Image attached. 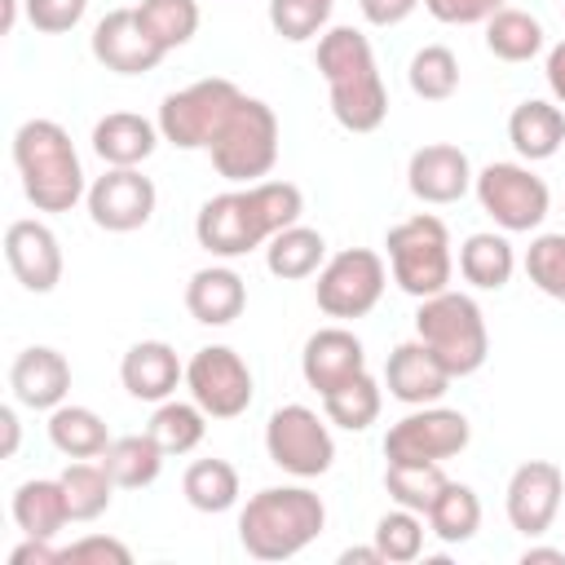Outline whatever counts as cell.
Segmentation results:
<instances>
[{
	"label": "cell",
	"mask_w": 565,
	"mask_h": 565,
	"mask_svg": "<svg viewBox=\"0 0 565 565\" xmlns=\"http://www.w3.org/2000/svg\"><path fill=\"white\" fill-rule=\"evenodd\" d=\"M305 212V194L291 181H256L225 194H212L194 216V238L203 252L221 260H238L265 247L278 230L296 225Z\"/></svg>",
	"instance_id": "obj_1"
},
{
	"label": "cell",
	"mask_w": 565,
	"mask_h": 565,
	"mask_svg": "<svg viewBox=\"0 0 565 565\" xmlns=\"http://www.w3.org/2000/svg\"><path fill=\"white\" fill-rule=\"evenodd\" d=\"M318 75L331 93V115L344 132H375L388 119V88L380 79L371 40L358 26H327L318 35Z\"/></svg>",
	"instance_id": "obj_2"
},
{
	"label": "cell",
	"mask_w": 565,
	"mask_h": 565,
	"mask_svg": "<svg viewBox=\"0 0 565 565\" xmlns=\"http://www.w3.org/2000/svg\"><path fill=\"white\" fill-rule=\"evenodd\" d=\"M327 525V508L309 486H265L238 512V543L252 561H291Z\"/></svg>",
	"instance_id": "obj_3"
},
{
	"label": "cell",
	"mask_w": 565,
	"mask_h": 565,
	"mask_svg": "<svg viewBox=\"0 0 565 565\" xmlns=\"http://www.w3.org/2000/svg\"><path fill=\"white\" fill-rule=\"evenodd\" d=\"M13 163L35 212H71L88 194L75 141L57 119H26L13 132Z\"/></svg>",
	"instance_id": "obj_4"
},
{
	"label": "cell",
	"mask_w": 565,
	"mask_h": 565,
	"mask_svg": "<svg viewBox=\"0 0 565 565\" xmlns=\"http://www.w3.org/2000/svg\"><path fill=\"white\" fill-rule=\"evenodd\" d=\"M207 154H212V168L230 185L265 181L278 163V115H274V106L243 93L234 102V110L225 115V124L216 128V137L207 141Z\"/></svg>",
	"instance_id": "obj_5"
},
{
	"label": "cell",
	"mask_w": 565,
	"mask_h": 565,
	"mask_svg": "<svg viewBox=\"0 0 565 565\" xmlns=\"http://www.w3.org/2000/svg\"><path fill=\"white\" fill-rule=\"evenodd\" d=\"M415 335L441 358V366L463 380L472 371L486 366V353H490V331H486V313L472 296L463 291H437L428 300H419L415 309Z\"/></svg>",
	"instance_id": "obj_6"
},
{
	"label": "cell",
	"mask_w": 565,
	"mask_h": 565,
	"mask_svg": "<svg viewBox=\"0 0 565 565\" xmlns=\"http://www.w3.org/2000/svg\"><path fill=\"white\" fill-rule=\"evenodd\" d=\"M384 247H388V274L406 296L428 300L450 287L455 256H450V230L441 216L419 212V216L397 221L388 230Z\"/></svg>",
	"instance_id": "obj_7"
},
{
	"label": "cell",
	"mask_w": 565,
	"mask_h": 565,
	"mask_svg": "<svg viewBox=\"0 0 565 565\" xmlns=\"http://www.w3.org/2000/svg\"><path fill=\"white\" fill-rule=\"evenodd\" d=\"M472 190L481 212L503 234H530L552 212V190L530 163H486L472 177Z\"/></svg>",
	"instance_id": "obj_8"
},
{
	"label": "cell",
	"mask_w": 565,
	"mask_h": 565,
	"mask_svg": "<svg viewBox=\"0 0 565 565\" xmlns=\"http://www.w3.org/2000/svg\"><path fill=\"white\" fill-rule=\"evenodd\" d=\"M243 97V88L234 79H194L177 93H168L159 102V132L163 141H172L177 150H207V141L216 137V128L225 124V115L234 110V102Z\"/></svg>",
	"instance_id": "obj_9"
},
{
	"label": "cell",
	"mask_w": 565,
	"mask_h": 565,
	"mask_svg": "<svg viewBox=\"0 0 565 565\" xmlns=\"http://www.w3.org/2000/svg\"><path fill=\"white\" fill-rule=\"evenodd\" d=\"M388 282V265L371 247H344L335 252L313 282V300L327 318H366Z\"/></svg>",
	"instance_id": "obj_10"
},
{
	"label": "cell",
	"mask_w": 565,
	"mask_h": 565,
	"mask_svg": "<svg viewBox=\"0 0 565 565\" xmlns=\"http://www.w3.org/2000/svg\"><path fill=\"white\" fill-rule=\"evenodd\" d=\"M331 419H318V411L291 402V406H278L265 424V450H269V463H278L282 472L309 481V477H322L331 463H335V441H331Z\"/></svg>",
	"instance_id": "obj_11"
},
{
	"label": "cell",
	"mask_w": 565,
	"mask_h": 565,
	"mask_svg": "<svg viewBox=\"0 0 565 565\" xmlns=\"http://www.w3.org/2000/svg\"><path fill=\"white\" fill-rule=\"evenodd\" d=\"M472 428L463 411L450 406H411V415H402L388 433H384V459H402V463H446L468 446Z\"/></svg>",
	"instance_id": "obj_12"
},
{
	"label": "cell",
	"mask_w": 565,
	"mask_h": 565,
	"mask_svg": "<svg viewBox=\"0 0 565 565\" xmlns=\"http://www.w3.org/2000/svg\"><path fill=\"white\" fill-rule=\"evenodd\" d=\"M185 388L207 419H238L252 406V371L230 344H203L185 362Z\"/></svg>",
	"instance_id": "obj_13"
},
{
	"label": "cell",
	"mask_w": 565,
	"mask_h": 565,
	"mask_svg": "<svg viewBox=\"0 0 565 565\" xmlns=\"http://www.w3.org/2000/svg\"><path fill=\"white\" fill-rule=\"evenodd\" d=\"M84 203H88V216H93L97 230H106V234H132V230H141L154 216L159 190L137 168H106L88 185Z\"/></svg>",
	"instance_id": "obj_14"
},
{
	"label": "cell",
	"mask_w": 565,
	"mask_h": 565,
	"mask_svg": "<svg viewBox=\"0 0 565 565\" xmlns=\"http://www.w3.org/2000/svg\"><path fill=\"white\" fill-rule=\"evenodd\" d=\"M561 494H565V472L552 459H530L508 477V525L525 539H539L552 530L556 512H561Z\"/></svg>",
	"instance_id": "obj_15"
},
{
	"label": "cell",
	"mask_w": 565,
	"mask_h": 565,
	"mask_svg": "<svg viewBox=\"0 0 565 565\" xmlns=\"http://www.w3.org/2000/svg\"><path fill=\"white\" fill-rule=\"evenodd\" d=\"M4 260L13 269V278L31 291V296H49L62 282V243L44 221H9L4 230Z\"/></svg>",
	"instance_id": "obj_16"
},
{
	"label": "cell",
	"mask_w": 565,
	"mask_h": 565,
	"mask_svg": "<svg viewBox=\"0 0 565 565\" xmlns=\"http://www.w3.org/2000/svg\"><path fill=\"white\" fill-rule=\"evenodd\" d=\"M93 57L106 66V71H115V75H146V71H154L168 53L146 35V26H141V18H137V9H110L97 26H93Z\"/></svg>",
	"instance_id": "obj_17"
},
{
	"label": "cell",
	"mask_w": 565,
	"mask_h": 565,
	"mask_svg": "<svg viewBox=\"0 0 565 565\" xmlns=\"http://www.w3.org/2000/svg\"><path fill=\"white\" fill-rule=\"evenodd\" d=\"M472 163L459 146L450 141H428L411 154L406 163V185L419 203H433V207H446V203H459L468 190H472Z\"/></svg>",
	"instance_id": "obj_18"
},
{
	"label": "cell",
	"mask_w": 565,
	"mask_h": 565,
	"mask_svg": "<svg viewBox=\"0 0 565 565\" xmlns=\"http://www.w3.org/2000/svg\"><path fill=\"white\" fill-rule=\"evenodd\" d=\"M450 380L455 375L441 366V358L419 335L415 340H402L388 353V362H384V384H388V393L402 406H433V402H441L446 388H450Z\"/></svg>",
	"instance_id": "obj_19"
},
{
	"label": "cell",
	"mask_w": 565,
	"mask_h": 565,
	"mask_svg": "<svg viewBox=\"0 0 565 565\" xmlns=\"http://www.w3.org/2000/svg\"><path fill=\"white\" fill-rule=\"evenodd\" d=\"M366 371V349L362 340L349 331V327H322L305 340V353H300V375L305 384L322 397L331 388H340L344 380L362 375Z\"/></svg>",
	"instance_id": "obj_20"
},
{
	"label": "cell",
	"mask_w": 565,
	"mask_h": 565,
	"mask_svg": "<svg viewBox=\"0 0 565 565\" xmlns=\"http://www.w3.org/2000/svg\"><path fill=\"white\" fill-rule=\"evenodd\" d=\"M9 388L31 411H57L66 402V393H71V362L49 344H31V349H22L13 358Z\"/></svg>",
	"instance_id": "obj_21"
},
{
	"label": "cell",
	"mask_w": 565,
	"mask_h": 565,
	"mask_svg": "<svg viewBox=\"0 0 565 565\" xmlns=\"http://www.w3.org/2000/svg\"><path fill=\"white\" fill-rule=\"evenodd\" d=\"M119 380L137 402H168L185 384V366L168 340H137L119 362Z\"/></svg>",
	"instance_id": "obj_22"
},
{
	"label": "cell",
	"mask_w": 565,
	"mask_h": 565,
	"mask_svg": "<svg viewBox=\"0 0 565 565\" xmlns=\"http://www.w3.org/2000/svg\"><path fill=\"white\" fill-rule=\"evenodd\" d=\"M159 141H163L159 124H150L146 115H132V110H110L93 124V150L106 168H137L154 154Z\"/></svg>",
	"instance_id": "obj_23"
},
{
	"label": "cell",
	"mask_w": 565,
	"mask_h": 565,
	"mask_svg": "<svg viewBox=\"0 0 565 565\" xmlns=\"http://www.w3.org/2000/svg\"><path fill=\"white\" fill-rule=\"evenodd\" d=\"M185 309L203 327H230L247 309V282L230 265H207L185 282Z\"/></svg>",
	"instance_id": "obj_24"
},
{
	"label": "cell",
	"mask_w": 565,
	"mask_h": 565,
	"mask_svg": "<svg viewBox=\"0 0 565 565\" xmlns=\"http://www.w3.org/2000/svg\"><path fill=\"white\" fill-rule=\"evenodd\" d=\"M508 141H512V150L525 163L552 159L561 150V141H565V115H561V106L556 102H543V97L521 102L508 115Z\"/></svg>",
	"instance_id": "obj_25"
},
{
	"label": "cell",
	"mask_w": 565,
	"mask_h": 565,
	"mask_svg": "<svg viewBox=\"0 0 565 565\" xmlns=\"http://www.w3.org/2000/svg\"><path fill=\"white\" fill-rule=\"evenodd\" d=\"M13 521L31 539H57L71 525V503L57 477H35L13 490Z\"/></svg>",
	"instance_id": "obj_26"
},
{
	"label": "cell",
	"mask_w": 565,
	"mask_h": 565,
	"mask_svg": "<svg viewBox=\"0 0 565 565\" xmlns=\"http://www.w3.org/2000/svg\"><path fill=\"white\" fill-rule=\"evenodd\" d=\"M327 265V238L309 225H287L278 230L269 243H265V269L282 282H296V278H313L318 269Z\"/></svg>",
	"instance_id": "obj_27"
},
{
	"label": "cell",
	"mask_w": 565,
	"mask_h": 565,
	"mask_svg": "<svg viewBox=\"0 0 565 565\" xmlns=\"http://www.w3.org/2000/svg\"><path fill=\"white\" fill-rule=\"evenodd\" d=\"M49 441L66 459H102L115 437L106 433V419L93 406H75V402L66 406L62 402L57 411H49Z\"/></svg>",
	"instance_id": "obj_28"
},
{
	"label": "cell",
	"mask_w": 565,
	"mask_h": 565,
	"mask_svg": "<svg viewBox=\"0 0 565 565\" xmlns=\"http://www.w3.org/2000/svg\"><path fill=\"white\" fill-rule=\"evenodd\" d=\"M512 269H516V252L503 234H468L463 247H459V274L463 282H472L477 291H503L512 282Z\"/></svg>",
	"instance_id": "obj_29"
},
{
	"label": "cell",
	"mask_w": 565,
	"mask_h": 565,
	"mask_svg": "<svg viewBox=\"0 0 565 565\" xmlns=\"http://www.w3.org/2000/svg\"><path fill=\"white\" fill-rule=\"evenodd\" d=\"M163 459L168 455H163V446L150 433L115 437L106 446V455H102V463H106V472L115 477L119 490H146V486H154L159 472H163Z\"/></svg>",
	"instance_id": "obj_30"
},
{
	"label": "cell",
	"mask_w": 565,
	"mask_h": 565,
	"mask_svg": "<svg viewBox=\"0 0 565 565\" xmlns=\"http://www.w3.org/2000/svg\"><path fill=\"white\" fill-rule=\"evenodd\" d=\"M380 406H384V388H380V380H375L371 371H362V375L344 380L340 388L322 393V411H327V419H331L335 428H344V433H362V428H371V424L380 419Z\"/></svg>",
	"instance_id": "obj_31"
},
{
	"label": "cell",
	"mask_w": 565,
	"mask_h": 565,
	"mask_svg": "<svg viewBox=\"0 0 565 565\" xmlns=\"http://www.w3.org/2000/svg\"><path fill=\"white\" fill-rule=\"evenodd\" d=\"M543 44H547L543 22H539L534 13H525V9H508V4H503V9L486 22V49H490L499 62H530V57L543 53Z\"/></svg>",
	"instance_id": "obj_32"
},
{
	"label": "cell",
	"mask_w": 565,
	"mask_h": 565,
	"mask_svg": "<svg viewBox=\"0 0 565 565\" xmlns=\"http://www.w3.org/2000/svg\"><path fill=\"white\" fill-rule=\"evenodd\" d=\"M181 494L194 512H230L238 503V468L230 459H194L181 477Z\"/></svg>",
	"instance_id": "obj_33"
},
{
	"label": "cell",
	"mask_w": 565,
	"mask_h": 565,
	"mask_svg": "<svg viewBox=\"0 0 565 565\" xmlns=\"http://www.w3.org/2000/svg\"><path fill=\"white\" fill-rule=\"evenodd\" d=\"M57 481H62V490H66L71 521H97V516L110 508V494L119 490L102 459H71Z\"/></svg>",
	"instance_id": "obj_34"
},
{
	"label": "cell",
	"mask_w": 565,
	"mask_h": 565,
	"mask_svg": "<svg viewBox=\"0 0 565 565\" xmlns=\"http://www.w3.org/2000/svg\"><path fill=\"white\" fill-rule=\"evenodd\" d=\"M428 530L455 547V543H468L477 530H481V499L472 486L463 481H446V490L437 494V503L428 508Z\"/></svg>",
	"instance_id": "obj_35"
},
{
	"label": "cell",
	"mask_w": 565,
	"mask_h": 565,
	"mask_svg": "<svg viewBox=\"0 0 565 565\" xmlns=\"http://www.w3.org/2000/svg\"><path fill=\"white\" fill-rule=\"evenodd\" d=\"M159 446H163V455H190L199 441H203V433H207V411L190 397V402H159L154 406V415H150V428H146Z\"/></svg>",
	"instance_id": "obj_36"
},
{
	"label": "cell",
	"mask_w": 565,
	"mask_h": 565,
	"mask_svg": "<svg viewBox=\"0 0 565 565\" xmlns=\"http://www.w3.org/2000/svg\"><path fill=\"white\" fill-rule=\"evenodd\" d=\"M446 472L441 463H402V459H388L384 468V490L397 508H411L419 516H428V508L437 503V494L446 490Z\"/></svg>",
	"instance_id": "obj_37"
},
{
	"label": "cell",
	"mask_w": 565,
	"mask_h": 565,
	"mask_svg": "<svg viewBox=\"0 0 565 565\" xmlns=\"http://www.w3.org/2000/svg\"><path fill=\"white\" fill-rule=\"evenodd\" d=\"M137 18H141L146 35L163 53H172V49L190 44L194 31H199V0H141Z\"/></svg>",
	"instance_id": "obj_38"
},
{
	"label": "cell",
	"mask_w": 565,
	"mask_h": 565,
	"mask_svg": "<svg viewBox=\"0 0 565 565\" xmlns=\"http://www.w3.org/2000/svg\"><path fill=\"white\" fill-rule=\"evenodd\" d=\"M406 79H411V93L424 97V102H446L455 97L459 88V57L446 49V44H424L411 66H406Z\"/></svg>",
	"instance_id": "obj_39"
},
{
	"label": "cell",
	"mask_w": 565,
	"mask_h": 565,
	"mask_svg": "<svg viewBox=\"0 0 565 565\" xmlns=\"http://www.w3.org/2000/svg\"><path fill=\"white\" fill-rule=\"evenodd\" d=\"M375 547H380L384 565L419 561V552H424V521H419V512H411V508L384 512L375 521Z\"/></svg>",
	"instance_id": "obj_40"
},
{
	"label": "cell",
	"mask_w": 565,
	"mask_h": 565,
	"mask_svg": "<svg viewBox=\"0 0 565 565\" xmlns=\"http://www.w3.org/2000/svg\"><path fill=\"white\" fill-rule=\"evenodd\" d=\"M331 9H335V0H269V26L282 40L305 44V40L327 31Z\"/></svg>",
	"instance_id": "obj_41"
},
{
	"label": "cell",
	"mask_w": 565,
	"mask_h": 565,
	"mask_svg": "<svg viewBox=\"0 0 565 565\" xmlns=\"http://www.w3.org/2000/svg\"><path fill=\"white\" fill-rule=\"evenodd\" d=\"M525 274L543 296L565 305V230L561 234H539L525 247Z\"/></svg>",
	"instance_id": "obj_42"
},
{
	"label": "cell",
	"mask_w": 565,
	"mask_h": 565,
	"mask_svg": "<svg viewBox=\"0 0 565 565\" xmlns=\"http://www.w3.org/2000/svg\"><path fill=\"white\" fill-rule=\"evenodd\" d=\"M62 561L66 565H132V552H128V543H119L110 534H84L62 547Z\"/></svg>",
	"instance_id": "obj_43"
},
{
	"label": "cell",
	"mask_w": 565,
	"mask_h": 565,
	"mask_svg": "<svg viewBox=\"0 0 565 565\" xmlns=\"http://www.w3.org/2000/svg\"><path fill=\"white\" fill-rule=\"evenodd\" d=\"M22 9H26V22H31L35 31H44V35H62V31L79 26L88 0H22Z\"/></svg>",
	"instance_id": "obj_44"
},
{
	"label": "cell",
	"mask_w": 565,
	"mask_h": 565,
	"mask_svg": "<svg viewBox=\"0 0 565 565\" xmlns=\"http://www.w3.org/2000/svg\"><path fill=\"white\" fill-rule=\"evenodd\" d=\"M424 9L446 26H472V22H490L503 9V0H424Z\"/></svg>",
	"instance_id": "obj_45"
},
{
	"label": "cell",
	"mask_w": 565,
	"mask_h": 565,
	"mask_svg": "<svg viewBox=\"0 0 565 565\" xmlns=\"http://www.w3.org/2000/svg\"><path fill=\"white\" fill-rule=\"evenodd\" d=\"M358 9L371 26H397L419 9V0H358Z\"/></svg>",
	"instance_id": "obj_46"
},
{
	"label": "cell",
	"mask_w": 565,
	"mask_h": 565,
	"mask_svg": "<svg viewBox=\"0 0 565 565\" xmlns=\"http://www.w3.org/2000/svg\"><path fill=\"white\" fill-rule=\"evenodd\" d=\"M62 561V547H53V539H22L13 552H9V565H57Z\"/></svg>",
	"instance_id": "obj_47"
},
{
	"label": "cell",
	"mask_w": 565,
	"mask_h": 565,
	"mask_svg": "<svg viewBox=\"0 0 565 565\" xmlns=\"http://www.w3.org/2000/svg\"><path fill=\"white\" fill-rule=\"evenodd\" d=\"M543 75H547V88H552L556 106H565V40L547 49V66H543Z\"/></svg>",
	"instance_id": "obj_48"
},
{
	"label": "cell",
	"mask_w": 565,
	"mask_h": 565,
	"mask_svg": "<svg viewBox=\"0 0 565 565\" xmlns=\"http://www.w3.org/2000/svg\"><path fill=\"white\" fill-rule=\"evenodd\" d=\"M0 433H4L0 455L13 459V455H18V437H22V428H18V411H13V406H0Z\"/></svg>",
	"instance_id": "obj_49"
},
{
	"label": "cell",
	"mask_w": 565,
	"mask_h": 565,
	"mask_svg": "<svg viewBox=\"0 0 565 565\" xmlns=\"http://www.w3.org/2000/svg\"><path fill=\"white\" fill-rule=\"evenodd\" d=\"M521 565H565V547H525Z\"/></svg>",
	"instance_id": "obj_50"
},
{
	"label": "cell",
	"mask_w": 565,
	"mask_h": 565,
	"mask_svg": "<svg viewBox=\"0 0 565 565\" xmlns=\"http://www.w3.org/2000/svg\"><path fill=\"white\" fill-rule=\"evenodd\" d=\"M340 565H384V556H380L375 543L371 547H344L340 552Z\"/></svg>",
	"instance_id": "obj_51"
},
{
	"label": "cell",
	"mask_w": 565,
	"mask_h": 565,
	"mask_svg": "<svg viewBox=\"0 0 565 565\" xmlns=\"http://www.w3.org/2000/svg\"><path fill=\"white\" fill-rule=\"evenodd\" d=\"M13 18H18V0H4V31H13Z\"/></svg>",
	"instance_id": "obj_52"
}]
</instances>
